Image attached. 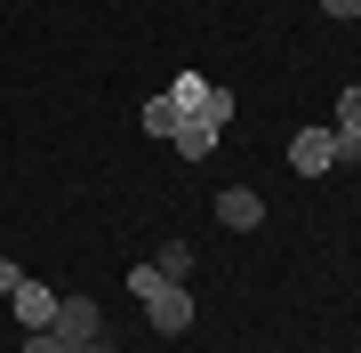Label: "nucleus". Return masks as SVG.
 Returning a JSON list of instances; mask_svg holds the SVG:
<instances>
[{
	"instance_id": "1",
	"label": "nucleus",
	"mask_w": 361,
	"mask_h": 353,
	"mask_svg": "<svg viewBox=\"0 0 361 353\" xmlns=\"http://www.w3.org/2000/svg\"><path fill=\"white\" fill-rule=\"evenodd\" d=\"M129 297H145V314H153L161 337H177V329H193V297H185V281H169L153 257L129 265Z\"/></svg>"
},
{
	"instance_id": "10",
	"label": "nucleus",
	"mask_w": 361,
	"mask_h": 353,
	"mask_svg": "<svg viewBox=\"0 0 361 353\" xmlns=\"http://www.w3.org/2000/svg\"><path fill=\"white\" fill-rule=\"evenodd\" d=\"M193 120H209V129H225L233 120V89H217V80H209V97H201V113Z\"/></svg>"
},
{
	"instance_id": "11",
	"label": "nucleus",
	"mask_w": 361,
	"mask_h": 353,
	"mask_svg": "<svg viewBox=\"0 0 361 353\" xmlns=\"http://www.w3.org/2000/svg\"><path fill=\"white\" fill-rule=\"evenodd\" d=\"M169 97H177L185 113H201V97H209V80H201V73H177V80H169Z\"/></svg>"
},
{
	"instance_id": "6",
	"label": "nucleus",
	"mask_w": 361,
	"mask_h": 353,
	"mask_svg": "<svg viewBox=\"0 0 361 353\" xmlns=\"http://www.w3.org/2000/svg\"><path fill=\"white\" fill-rule=\"evenodd\" d=\"M16 321H25V329H49L56 321V289H40V281H16Z\"/></svg>"
},
{
	"instance_id": "12",
	"label": "nucleus",
	"mask_w": 361,
	"mask_h": 353,
	"mask_svg": "<svg viewBox=\"0 0 361 353\" xmlns=\"http://www.w3.org/2000/svg\"><path fill=\"white\" fill-rule=\"evenodd\" d=\"M25 353H65V337L56 329H25Z\"/></svg>"
},
{
	"instance_id": "14",
	"label": "nucleus",
	"mask_w": 361,
	"mask_h": 353,
	"mask_svg": "<svg viewBox=\"0 0 361 353\" xmlns=\"http://www.w3.org/2000/svg\"><path fill=\"white\" fill-rule=\"evenodd\" d=\"M16 281H25V265H8V257H0V297H16Z\"/></svg>"
},
{
	"instance_id": "2",
	"label": "nucleus",
	"mask_w": 361,
	"mask_h": 353,
	"mask_svg": "<svg viewBox=\"0 0 361 353\" xmlns=\"http://www.w3.org/2000/svg\"><path fill=\"white\" fill-rule=\"evenodd\" d=\"M289 169H297V177L337 169V137H329V129H297V137H289Z\"/></svg>"
},
{
	"instance_id": "4",
	"label": "nucleus",
	"mask_w": 361,
	"mask_h": 353,
	"mask_svg": "<svg viewBox=\"0 0 361 353\" xmlns=\"http://www.w3.org/2000/svg\"><path fill=\"white\" fill-rule=\"evenodd\" d=\"M329 137H337V161H361V80L337 97V129Z\"/></svg>"
},
{
	"instance_id": "5",
	"label": "nucleus",
	"mask_w": 361,
	"mask_h": 353,
	"mask_svg": "<svg viewBox=\"0 0 361 353\" xmlns=\"http://www.w3.org/2000/svg\"><path fill=\"white\" fill-rule=\"evenodd\" d=\"M257 217H265V201L249 193V185H225V193H217V225H233V233H249Z\"/></svg>"
},
{
	"instance_id": "7",
	"label": "nucleus",
	"mask_w": 361,
	"mask_h": 353,
	"mask_svg": "<svg viewBox=\"0 0 361 353\" xmlns=\"http://www.w3.org/2000/svg\"><path fill=\"white\" fill-rule=\"evenodd\" d=\"M169 144H177L185 161H209V153H217V129H209V120H193V113H185V129L169 137Z\"/></svg>"
},
{
	"instance_id": "9",
	"label": "nucleus",
	"mask_w": 361,
	"mask_h": 353,
	"mask_svg": "<svg viewBox=\"0 0 361 353\" xmlns=\"http://www.w3.org/2000/svg\"><path fill=\"white\" fill-rule=\"evenodd\" d=\"M153 265H161L169 281H185V273H193V241H161V257H153Z\"/></svg>"
},
{
	"instance_id": "13",
	"label": "nucleus",
	"mask_w": 361,
	"mask_h": 353,
	"mask_svg": "<svg viewBox=\"0 0 361 353\" xmlns=\"http://www.w3.org/2000/svg\"><path fill=\"white\" fill-rule=\"evenodd\" d=\"M322 16H337V25H353V16H361V0H322Z\"/></svg>"
},
{
	"instance_id": "8",
	"label": "nucleus",
	"mask_w": 361,
	"mask_h": 353,
	"mask_svg": "<svg viewBox=\"0 0 361 353\" xmlns=\"http://www.w3.org/2000/svg\"><path fill=\"white\" fill-rule=\"evenodd\" d=\"M137 120H145V137H177V129H185V105H177V97H153Z\"/></svg>"
},
{
	"instance_id": "3",
	"label": "nucleus",
	"mask_w": 361,
	"mask_h": 353,
	"mask_svg": "<svg viewBox=\"0 0 361 353\" xmlns=\"http://www.w3.org/2000/svg\"><path fill=\"white\" fill-rule=\"evenodd\" d=\"M49 329H56L65 345H97V337H104V321H97L89 297H56V321H49Z\"/></svg>"
},
{
	"instance_id": "15",
	"label": "nucleus",
	"mask_w": 361,
	"mask_h": 353,
	"mask_svg": "<svg viewBox=\"0 0 361 353\" xmlns=\"http://www.w3.org/2000/svg\"><path fill=\"white\" fill-rule=\"evenodd\" d=\"M65 353H113V345H104V337H97V345H65Z\"/></svg>"
}]
</instances>
